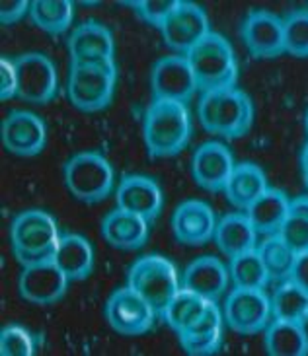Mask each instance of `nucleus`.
Here are the masks:
<instances>
[{
	"label": "nucleus",
	"mask_w": 308,
	"mask_h": 356,
	"mask_svg": "<svg viewBox=\"0 0 308 356\" xmlns=\"http://www.w3.org/2000/svg\"><path fill=\"white\" fill-rule=\"evenodd\" d=\"M146 152L151 158H174L192 136V117L185 104L153 99L143 121Z\"/></svg>",
	"instance_id": "1"
},
{
	"label": "nucleus",
	"mask_w": 308,
	"mask_h": 356,
	"mask_svg": "<svg viewBox=\"0 0 308 356\" xmlns=\"http://www.w3.org/2000/svg\"><path fill=\"white\" fill-rule=\"evenodd\" d=\"M201 127L229 140L248 135L254 121V106L250 96L236 86L205 92L197 107Z\"/></svg>",
	"instance_id": "2"
},
{
	"label": "nucleus",
	"mask_w": 308,
	"mask_h": 356,
	"mask_svg": "<svg viewBox=\"0 0 308 356\" xmlns=\"http://www.w3.org/2000/svg\"><path fill=\"white\" fill-rule=\"evenodd\" d=\"M193 76L197 82V90L213 92L224 90L236 84L238 78V63L231 41L221 33H207L195 47L185 55Z\"/></svg>",
	"instance_id": "3"
},
{
	"label": "nucleus",
	"mask_w": 308,
	"mask_h": 356,
	"mask_svg": "<svg viewBox=\"0 0 308 356\" xmlns=\"http://www.w3.org/2000/svg\"><path fill=\"white\" fill-rule=\"evenodd\" d=\"M59 238L57 222L41 209L20 212L10 224L12 253L24 267L53 259Z\"/></svg>",
	"instance_id": "4"
},
{
	"label": "nucleus",
	"mask_w": 308,
	"mask_h": 356,
	"mask_svg": "<svg viewBox=\"0 0 308 356\" xmlns=\"http://www.w3.org/2000/svg\"><path fill=\"white\" fill-rule=\"evenodd\" d=\"M63 177L72 199L84 204H96L106 201L107 195L114 189L116 172L104 154L78 152L67 160Z\"/></svg>",
	"instance_id": "5"
},
{
	"label": "nucleus",
	"mask_w": 308,
	"mask_h": 356,
	"mask_svg": "<svg viewBox=\"0 0 308 356\" xmlns=\"http://www.w3.org/2000/svg\"><path fill=\"white\" fill-rule=\"evenodd\" d=\"M116 84V63L70 65L67 78L68 102L82 113H98L111 104Z\"/></svg>",
	"instance_id": "6"
},
{
	"label": "nucleus",
	"mask_w": 308,
	"mask_h": 356,
	"mask_svg": "<svg viewBox=\"0 0 308 356\" xmlns=\"http://www.w3.org/2000/svg\"><path fill=\"white\" fill-rule=\"evenodd\" d=\"M127 286L141 294L153 306L158 318H162L176 292L182 289L176 265L156 253L139 257L129 267Z\"/></svg>",
	"instance_id": "7"
},
{
	"label": "nucleus",
	"mask_w": 308,
	"mask_h": 356,
	"mask_svg": "<svg viewBox=\"0 0 308 356\" xmlns=\"http://www.w3.org/2000/svg\"><path fill=\"white\" fill-rule=\"evenodd\" d=\"M18 72V97L31 106H47L59 92L57 67L45 53H24L14 58Z\"/></svg>",
	"instance_id": "8"
},
{
	"label": "nucleus",
	"mask_w": 308,
	"mask_h": 356,
	"mask_svg": "<svg viewBox=\"0 0 308 356\" xmlns=\"http://www.w3.org/2000/svg\"><path fill=\"white\" fill-rule=\"evenodd\" d=\"M104 316L109 327L123 337H139L148 333L158 318L153 306L135 290L123 286L107 298Z\"/></svg>",
	"instance_id": "9"
},
{
	"label": "nucleus",
	"mask_w": 308,
	"mask_h": 356,
	"mask_svg": "<svg viewBox=\"0 0 308 356\" xmlns=\"http://www.w3.org/2000/svg\"><path fill=\"white\" fill-rule=\"evenodd\" d=\"M0 136L10 154L33 158L41 154L47 146V125L31 111L14 109L4 117Z\"/></svg>",
	"instance_id": "10"
},
{
	"label": "nucleus",
	"mask_w": 308,
	"mask_h": 356,
	"mask_svg": "<svg viewBox=\"0 0 308 356\" xmlns=\"http://www.w3.org/2000/svg\"><path fill=\"white\" fill-rule=\"evenodd\" d=\"M271 300L263 290L234 289L224 302V321L238 335H254L268 327Z\"/></svg>",
	"instance_id": "11"
},
{
	"label": "nucleus",
	"mask_w": 308,
	"mask_h": 356,
	"mask_svg": "<svg viewBox=\"0 0 308 356\" xmlns=\"http://www.w3.org/2000/svg\"><path fill=\"white\" fill-rule=\"evenodd\" d=\"M160 31H162L164 43L176 53H182L183 57L207 33H211L207 12L199 4L185 2V0H180L178 8L166 18Z\"/></svg>",
	"instance_id": "12"
},
{
	"label": "nucleus",
	"mask_w": 308,
	"mask_h": 356,
	"mask_svg": "<svg viewBox=\"0 0 308 356\" xmlns=\"http://www.w3.org/2000/svg\"><path fill=\"white\" fill-rule=\"evenodd\" d=\"M70 280L53 259L26 265L18 279L20 296L33 306H53L67 294Z\"/></svg>",
	"instance_id": "13"
},
{
	"label": "nucleus",
	"mask_w": 308,
	"mask_h": 356,
	"mask_svg": "<svg viewBox=\"0 0 308 356\" xmlns=\"http://www.w3.org/2000/svg\"><path fill=\"white\" fill-rule=\"evenodd\" d=\"M151 90L154 99L185 104L197 92L193 70L183 55L158 58L151 70Z\"/></svg>",
	"instance_id": "14"
},
{
	"label": "nucleus",
	"mask_w": 308,
	"mask_h": 356,
	"mask_svg": "<svg viewBox=\"0 0 308 356\" xmlns=\"http://www.w3.org/2000/svg\"><path fill=\"white\" fill-rule=\"evenodd\" d=\"M242 41L254 58H275L285 53L283 19L268 10H252L242 24Z\"/></svg>",
	"instance_id": "15"
},
{
	"label": "nucleus",
	"mask_w": 308,
	"mask_h": 356,
	"mask_svg": "<svg viewBox=\"0 0 308 356\" xmlns=\"http://www.w3.org/2000/svg\"><path fill=\"white\" fill-rule=\"evenodd\" d=\"M234 158L229 146L209 140L197 146L192 158V175L197 187L205 191H224L229 177L234 170Z\"/></svg>",
	"instance_id": "16"
},
{
	"label": "nucleus",
	"mask_w": 308,
	"mask_h": 356,
	"mask_svg": "<svg viewBox=\"0 0 308 356\" xmlns=\"http://www.w3.org/2000/svg\"><path fill=\"white\" fill-rule=\"evenodd\" d=\"M215 212L207 202L199 199L180 202L172 214V234L182 245L199 248L215 236Z\"/></svg>",
	"instance_id": "17"
},
{
	"label": "nucleus",
	"mask_w": 308,
	"mask_h": 356,
	"mask_svg": "<svg viewBox=\"0 0 308 356\" xmlns=\"http://www.w3.org/2000/svg\"><path fill=\"white\" fill-rule=\"evenodd\" d=\"M68 55L70 65H96V63H116V41L114 33L98 24L86 22L78 26L68 38Z\"/></svg>",
	"instance_id": "18"
},
{
	"label": "nucleus",
	"mask_w": 308,
	"mask_h": 356,
	"mask_svg": "<svg viewBox=\"0 0 308 356\" xmlns=\"http://www.w3.org/2000/svg\"><path fill=\"white\" fill-rule=\"evenodd\" d=\"M164 197L160 185L146 175H127L117 187V209L143 216L146 222L158 218Z\"/></svg>",
	"instance_id": "19"
},
{
	"label": "nucleus",
	"mask_w": 308,
	"mask_h": 356,
	"mask_svg": "<svg viewBox=\"0 0 308 356\" xmlns=\"http://www.w3.org/2000/svg\"><path fill=\"white\" fill-rule=\"evenodd\" d=\"M231 273L213 255L197 257L193 259L182 275V286L192 290L195 294H199L205 300H217L224 294V290L229 286Z\"/></svg>",
	"instance_id": "20"
},
{
	"label": "nucleus",
	"mask_w": 308,
	"mask_h": 356,
	"mask_svg": "<svg viewBox=\"0 0 308 356\" xmlns=\"http://www.w3.org/2000/svg\"><path fill=\"white\" fill-rule=\"evenodd\" d=\"M102 238L116 250H139L148 240V222L133 212L116 209L102 220Z\"/></svg>",
	"instance_id": "21"
},
{
	"label": "nucleus",
	"mask_w": 308,
	"mask_h": 356,
	"mask_svg": "<svg viewBox=\"0 0 308 356\" xmlns=\"http://www.w3.org/2000/svg\"><path fill=\"white\" fill-rule=\"evenodd\" d=\"M53 261L68 280H86L94 273V248L80 234H63L57 241Z\"/></svg>",
	"instance_id": "22"
},
{
	"label": "nucleus",
	"mask_w": 308,
	"mask_h": 356,
	"mask_svg": "<svg viewBox=\"0 0 308 356\" xmlns=\"http://www.w3.org/2000/svg\"><path fill=\"white\" fill-rule=\"evenodd\" d=\"M256 238H258V232L254 230L250 218L240 212L222 216L221 220L217 222L215 236H213L219 251L229 259L242 255L246 251L256 250Z\"/></svg>",
	"instance_id": "23"
},
{
	"label": "nucleus",
	"mask_w": 308,
	"mask_h": 356,
	"mask_svg": "<svg viewBox=\"0 0 308 356\" xmlns=\"http://www.w3.org/2000/svg\"><path fill=\"white\" fill-rule=\"evenodd\" d=\"M289 204L291 201L285 193L270 187L246 209V216L250 218L252 226L258 234L275 236L289 218Z\"/></svg>",
	"instance_id": "24"
},
{
	"label": "nucleus",
	"mask_w": 308,
	"mask_h": 356,
	"mask_svg": "<svg viewBox=\"0 0 308 356\" xmlns=\"http://www.w3.org/2000/svg\"><path fill=\"white\" fill-rule=\"evenodd\" d=\"M268 189H270L268 177L260 165L244 162V164L234 165L229 183L224 187V193H226V199L232 207L246 211L252 202L261 197Z\"/></svg>",
	"instance_id": "25"
},
{
	"label": "nucleus",
	"mask_w": 308,
	"mask_h": 356,
	"mask_svg": "<svg viewBox=\"0 0 308 356\" xmlns=\"http://www.w3.org/2000/svg\"><path fill=\"white\" fill-rule=\"evenodd\" d=\"M263 343L270 356H308V333L299 323L271 321L265 327Z\"/></svg>",
	"instance_id": "26"
},
{
	"label": "nucleus",
	"mask_w": 308,
	"mask_h": 356,
	"mask_svg": "<svg viewBox=\"0 0 308 356\" xmlns=\"http://www.w3.org/2000/svg\"><path fill=\"white\" fill-rule=\"evenodd\" d=\"M271 314L275 319L307 325L308 323V290L293 279L281 280L271 296Z\"/></svg>",
	"instance_id": "27"
},
{
	"label": "nucleus",
	"mask_w": 308,
	"mask_h": 356,
	"mask_svg": "<svg viewBox=\"0 0 308 356\" xmlns=\"http://www.w3.org/2000/svg\"><path fill=\"white\" fill-rule=\"evenodd\" d=\"M29 18L41 31L49 35H61L70 28L75 8L70 0H33L29 6Z\"/></svg>",
	"instance_id": "28"
},
{
	"label": "nucleus",
	"mask_w": 308,
	"mask_h": 356,
	"mask_svg": "<svg viewBox=\"0 0 308 356\" xmlns=\"http://www.w3.org/2000/svg\"><path fill=\"white\" fill-rule=\"evenodd\" d=\"M207 302L199 294H195L192 290L180 289L176 292L172 302L168 304V308L164 312L162 319L174 329V333H182L187 327H192L197 319L201 318V314L207 308Z\"/></svg>",
	"instance_id": "29"
},
{
	"label": "nucleus",
	"mask_w": 308,
	"mask_h": 356,
	"mask_svg": "<svg viewBox=\"0 0 308 356\" xmlns=\"http://www.w3.org/2000/svg\"><path fill=\"white\" fill-rule=\"evenodd\" d=\"M229 273H231L234 289L263 290L271 280L258 250L246 251L242 255L232 257Z\"/></svg>",
	"instance_id": "30"
},
{
	"label": "nucleus",
	"mask_w": 308,
	"mask_h": 356,
	"mask_svg": "<svg viewBox=\"0 0 308 356\" xmlns=\"http://www.w3.org/2000/svg\"><path fill=\"white\" fill-rule=\"evenodd\" d=\"M261 261L268 269L271 280H285L291 279L293 273V265H295V253L291 251V248L281 240L279 234L270 236L268 240L261 243L258 248Z\"/></svg>",
	"instance_id": "31"
},
{
	"label": "nucleus",
	"mask_w": 308,
	"mask_h": 356,
	"mask_svg": "<svg viewBox=\"0 0 308 356\" xmlns=\"http://www.w3.org/2000/svg\"><path fill=\"white\" fill-rule=\"evenodd\" d=\"M283 41L285 53H289L291 57H308V10L291 12L283 19Z\"/></svg>",
	"instance_id": "32"
},
{
	"label": "nucleus",
	"mask_w": 308,
	"mask_h": 356,
	"mask_svg": "<svg viewBox=\"0 0 308 356\" xmlns=\"http://www.w3.org/2000/svg\"><path fill=\"white\" fill-rule=\"evenodd\" d=\"M38 350L36 337L28 329L8 325L0 333V355L2 356H31Z\"/></svg>",
	"instance_id": "33"
},
{
	"label": "nucleus",
	"mask_w": 308,
	"mask_h": 356,
	"mask_svg": "<svg viewBox=\"0 0 308 356\" xmlns=\"http://www.w3.org/2000/svg\"><path fill=\"white\" fill-rule=\"evenodd\" d=\"M125 4L133 6L137 16L145 24L160 29L166 18L178 8L180 0H139V2H125Z\"/></svg>",
	"instance_id": "34"
},
{
	"label": "nucleus",
	"mask_w": 308,
	"mask_h": 356,
	"mask_svg": "<svg viewBox=\"0 0 308 356\" xmlns=\"http://www.w3.org/2000/svg\"><path fill=\"white\" fill-rule=\"evenodd\" d=\"M180 345L190 356H209L219 353L222 343V331L201 333V335H178Z\"/></svg>",
	"instance_id": "35"
},
{
	"label": "nucleus",
	"mask_w": 308,
	"mask_h": 356,
	"mask_svg": "<svg viewBox=\"0 0 308 356\" xmlns=\"http://www.w3.org/2000/svg\"><path fill=\"white\" fill-rule=\"evenodd\" d=\"M279 238L289 245L295 255L308 251V220L289 214V218L281 226Z\"/></svg>",
	"instance_id": "36"
},
{
	"label": "nucleus",
	"mask_w": 308,
	"mask_h": 356,
	"mask_svg": "<svg viewBox=\"0 0 308 356\" xmlns=\"http://www.w3.org/2000/svg\"><path fill=\"white\" fill-rule=\"evenodd\" d=\"M18 97V72L14 60L2 57L0 58V97L6 102L10 97Z\"/></svg>",
	"instance_id": "37"
},
{
	"label": "nucleus",
	"mask_w": 308,
	"mask_h": 356,
	"mask_svg": "<svg viewBox=\"0 0 308 356\" xmlns=\"http://www.w3.org/2000/svg\"><path fill=\"white\" fill-rule=\"evenodd\" d=\"M31 2L28 0H2L0 2V22L2 26H12L26 14H29Z\"/></svg>",
	"instance_id": "38"
},
{
	"label": "nucleus",
	"mask_w": 308,
	"mask_h": 356,
	"mask_svg": "<svg viewBox=\"0 0 308 356\" xmlns=\"http://www.w3.org/2000/svg\"><path fill=\"white\" fill-rule=\"evenodd\" d=\"M291 279L295 280V282H299L302 289L308 290V251L299 253V255L295 257V265H293Z\"/></svg>",
	"instance_id": "39"
},
{
	"label": "nucleus",
	"mask_w": 308,
	"mask_h": 356,
	"mask_svg": "<svg viewBox=\"0 0 308 356\" xmlns=\"http://www.w3.org/2000/svg\"><path fill=\"white\" fill-rule=\"evenodd\" d=\"M289 214L308 220V195H302V197H297V199L291 201Z\"/></svg>",
	"instance_id": "40"
},
{
	"label": "nucleus",
	"mask_w": 308,
	"mask_h": 356,
	"mask_svg": "<svg viewBox=\"0 0 308 356\" xmlns=\"http://www.w3.org/2000/svg\"><path fill=\"white\" fill-rule=\"evenodd\" d=\"M300 165H302L305 177L308 179V143H307V146L302 148V154H300Z\"/></svg>",
	"instance_id": "41"
},
{
	"label": "nucleus",
	"mask_w": 308,
	"mask_h": 356,
	"mask_svg": "<svg viewBox=\"0 0 308 356\" xmlns=\"http://www.w3.org/2000/svg\"><path fill=\"white\" fill-rule=\"evenodd\" d=\"M305 129H307V135H308V111H307V117H305Z\"/></svg>",
	"instance_id": "42"
}]
</instances>
